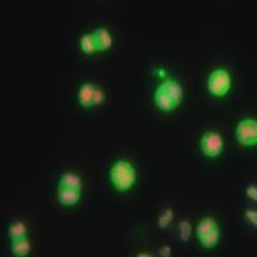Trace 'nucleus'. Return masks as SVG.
<instances>
[{"mask_svg": "<svg viewBox=\"0 0 257 257\" xmlns=\"http://www.w3.org/2000/svg\"><path fill=\"white\" fill-rule=\"evenodd\" d=\"M220 240V227L217 226L216 229H213L212 232H209L207 235H204L201 239H199L201 247L204 249H214L219 245Z\"/></svg>", "mask_w": 257, "mask_h": 257, "instance_id": "nucleus-11", "label": "nucleus"}, {"mask_svg": "<svg viewBox=\"0 0 257 257\" xmlns=\"http://www.w3.org/2000/svg\"><path fill=\"white\" fill-rule=\"evenodd\" d=\"M236 140L243 147H255L257 146V120L255 119H243L236 126Z\"/></svg>", "mask_w": 257, "mask_h": 257, "instance_id": "nucleus-4", "label": "nucleus"}, {"mask_svg": "<svg viewBox=\"0 0 257 257\" xmlns=\"http://www.w3.org/2000/svg\"><path fill=\"white\" fill-rule=\"evenodd\" d=\"M80 50L85 55H93V53L97 52V45H96V40H94V34L86 33L80 37Z\"/></svg>", "mask_w": 257, "mask_h": 257, "instance_id": "nucleus-10", "label": "nucleus"}, {"mask_svg": "<svg viewBox=\"0 0 257 257\" xmlns=\"http://www.w3.org/2000/svg\"><path fill=\"white\" fill-rule=\"evenodd\" d=\"M232 89V76L227 69H214L207 78V90L214 97H224Z\"/></svg>", "mask_w": 257, "mask_h": 257, "instance_id": "nucleus-3", "label": "nucleus"}, {"mask_svg": "<svg viewBox=\"0 0 257 257\" xmlns=\"http://www.w3.org/2000/svg\"><path fill=\"white\" fill-rule=\"evenodd\" d=\"M94 89H96V86L93 83H90V82H85V83L80 85V89H79L78 93V100L82 107H86V109L94 107L93 106Z\"/></svg>", "mask_w": 257, "mask_h": 257, "instance_id": "nucleus-7", "label": "nucleus"}, {"mask_svg": "<svg viewBox=\"0 0 257 257\" xmlns=\"http://www.w3.org/2000/svg\"><path fill=\"white\" fill-rule=\"evenodd\" d=\"M59 187H66V189H75V190H82L83 183L82 179L75 173H65L59 179Z\"/></svg>", "mask_w": 257, "mask_h": 257, "instance_id": "nucleus-9", "label": "nucleus"}, {"mask_svg": "<svg viewBox=\"0 0 257 257\" xmlns=\"http://www.w3.org/2000/svg\"><path fill=\"white\" fill-rule=\"evenodd\" d=\"M94 40H96V45H97V52H106L109 50L113 45V39L110 32L104 27H97L94 32Z\"/></svg>", "mask_w": 257, "mask_h": 257, "instance_id": "nucleus-8", "label": "nucleus"}, {"mask_svg": "<svg viewBox=\"0 0 257 257\" xmlns=\"http://www.w3.org/2000/svg\"><path fill=\"white\" fill-rule=\"evenodd\" d=\"M170 252H171V249H170V247H162V249H160V256H170V255H171V253H170Z\"/></svg>", "mask_w": 257, "mask_h": 257, "instance_id": "nucleus-20", "label": "nucleus"}, {"mask_svg": "<svg viewBox=\"0 0 257 257\" xmlns=\"http://www.w3.org/2000/svg\"><path fill=\"white\" fill-rule=\"evenodd\" d=\"M110 183L117 191H129L136 184V169L127 160H117L109 171Z\"/></svg>", "mask_w": 257, "mask_h": 257, "instance_id": "nucleus-2", "label": "nucleus"}, {"mask_svg": "<svg viewBox=\"0 0 257 257\" xmlns=\"http://www.w3.org/2000/svg\"><path fill=\"white\" fill-rule=\"evenodd\" d=\"M103 101H104V91L100 87H96L93 94V106H100Z\"/></svg>", "mask_w": 257, "mask_h": 257, "instance_id": "nucleus-17", "label": "nucleus"}, {"mask_svg": "<svg viewBox=\"0 0 257 257\" xmlns=\"http://www.w3.org/2000/svg\"><path fill=\"white\" fill-rule=\"evenodd\" d=\"M246 196L249 197V199H250V200L257 201V186H255V184L247 186Z\"/></svg>", "mask_w": 257, "mask_h": 257, "instance_id": "nucleus-19", "label": "nucleus"}, {"mask_svg": "<svg viewBox=\"0 0 257 257\" xmlns=\"http://www.w3.org/2000/svg\"><path fill=\"white\" fill-rule=\"evenodd\" d=\"M10 250L13 256L24 257L30 253L32 245H30V242H29L27 237H26V239H23V240H19V242H11Z\"/></svg>", "mask_w": 257, "mask_h": 257, "instance_id": "nucleus-12", "label": "nucleus"}, {"mask_svg": "<svg viewBox=\"0 0 257 257\" xmlns=\"http://www.w3.org/2000/svg\"><path fill=\"white\" fill-rule=\"evenodd\" d=\"M179 233H180V239L183 243H186L189 239H190L191 235V224L187 222V220H181L179 223Z\"/></svg>", "mask_w": 257, "mask_h": 257, "instance_id": "nucleus-16", "label": "nucleus"}, {"mask_svg": "<svg viewBox=\"0 0 257 257\" xmlns=\"http://www.w3.org/2000/svg\"><path fill=\"white\" fill-rule=\"evenodd\" d=\"M82 197V190H75V189H66V187H59L57 190V200L62 206L72 207L76 206Z\"/></svg>", "mask_w": 257, "mask_h": 257, "instance_id": "nucleus-6", "label": "nucleus"}, {"mask_svg": "<svg viewBox=\"0 0 257 257\" xmlns=\"http://www.w3.org/2000/svg\"><path fill=\"white\" fill-rule=\"evenodd\" d=\"M219 224L217 222L213 219V217H204V219H201L200 222L197 223L196 226V237L197 239H201L204 235H207L209 232H212L213 229H216Z\"/></svg>", "mask_w": 257, "mask_h": 257, "instance_id": "nucleus-13", "label": "nucleus"}, {"mask_svg": "<svg viewBox=\"0 0 257 257\" xmlns=\"http://www.w3.org/2000/svg\"><path fill=\"white\" fill-rule=\"evenodd\" d=\"M173 217H174L173 210H171V209H166L165 212L159 216V219H157V224H159V227H162V229H168L169 226H170V223L173 222Z\"/></svg>", "mask_w": 257, "mask_h": 257, "instance_id": "nucleus-15", "label": "nucleus"}, {"mask_svg": "<svg viewBox=\"0 0 257 257\" xmlns=\"http://www.w3.org/2000/svg\"><path fill=\"white\" fill-rule=\"evenodd\" d=\"M224 142L222 134L217 132H206L200 139L201 153L209 159H216L223 153Z\"/></svg>", "mask_w": 257, "mask_h": 257, "instance_id": "nucleus-5", "label": "nucleus"}, {"mask_svg": "<svg viewBox=\"0 0 257 257\" xmlns=\"http://www.w3.org/2000/svg\"><path fill=\"white\" fill-rule=\"evenodd\" d=\"M245 217H246V220L249 223L257 229V210H246Z\"/></svg>", "mask_w": 257, "mask_h": 257, "instance_id": "nucleus-18", "label": "nucleus"}, {"mask_svg": "<svg viewBox=\"0 0 257 257\" xmlns=\"http://www.w3.org/2000/svg\"><path fill=\"white\" fill-rule=\"evenodd\" d=\"M183 100V87L174 79H165L155 91V104L165 113L177 109Z\"/></svg>", "mask_w": 257, "mask_h": 257, "instance_id": "nucleus-1", "label": "nucleus"}, {"mask_svg": "<svg viewBox=\"0 0 257 257\" xmlns=\"http://www.w3.org/2000/svg\"><path fill=\"white\" fill-rule=\"evenodd\" d=\"M9 237H10L11 242H19V240H23L26 239L27 236V229H26V224L23 222H16L9 226Z\"/></svg>", "mask_w": 257, "mask_h": 257, "instance_id": "nucleus-14", "label": "nucleus"}]
</instances>
